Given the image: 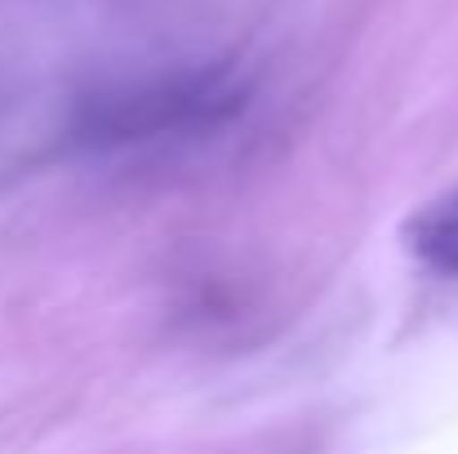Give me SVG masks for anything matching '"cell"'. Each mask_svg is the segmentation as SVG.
I'll list each match as a JSON object with an SVG mask.
<instances>
[{"instance_id": "cell-1", "label": "cell", "mask_w": 458, "mask_h": 454, "mask_svg": "<svg viewBox=\"0 0 458 454\" xmlns=\"http://www.w3.org/2000/svg\"><path fill=\"white\" fill-rule=\"evenodd\" d=\"M405 245L428 268H437L445 277H458V192L437 196L432 205H423L405 223Z\"/></svg>"}]
</instances>
